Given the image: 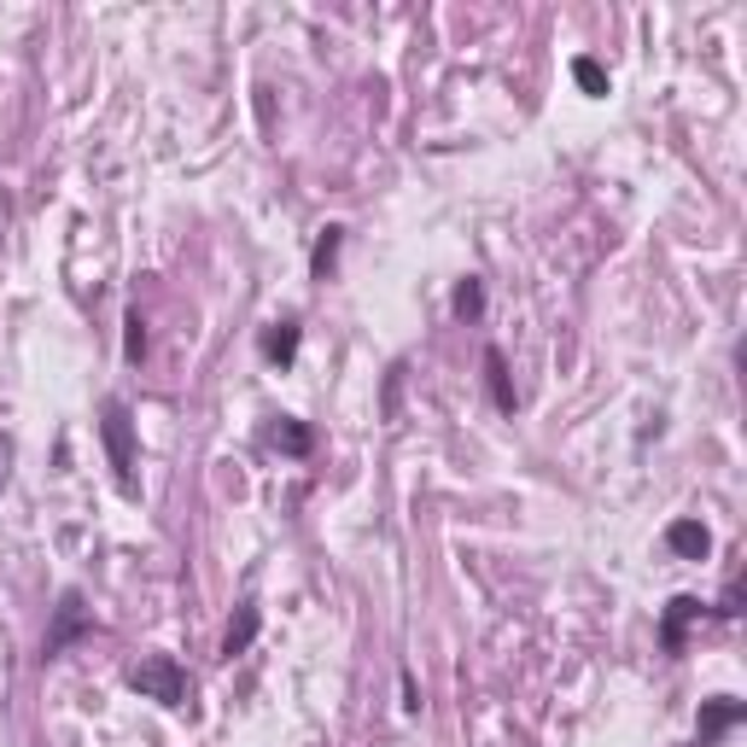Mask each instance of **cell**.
<instances>
[{
	"label": "cell",
	"instance_id": "obj_13",
	"mask_svg": "<svg viewBox=\"0 0 747 747\" xmlns=\"http://www.w3.org/2000/svg\"><path fill=\"white\" fill-rule=\"evenodd\" d=\"M572 76H579V88L607 94V76H602V64H596V59H579V64H572Z\"/></svg>",
	"mask_w": 747,
	"mask_h": 747
},
{
	"label": "cell",
	"instance_id": "obj_8",
	"mask_svg": "<svg viewBox=\"0 0 747 747\" xmlns=\"http://www.w3.org/2000/svg\"><path fill=\"white\" fill-rule=\"evenodd\" d=\"M263 356H269V363H293V356H298V321H281V328H269Z\"/></svg>",
	"mask_w": 747,
	"mask_h": 747
},
{
	"label": "cell",
	"instance_id": "obj_2",
	"mask_svg": "<svg viewBox=\"0 0 747 747\" xmlns=\"http://www.w3.org/2000/svg\"><path fill=\"white\" fill-rule=\"evenodd\" d=\"M106 450H111V467H117V479L134 485V432H129V410L123 403H106Z\"/></svg>",
	"mask_w": 747,
	"mask_h": 747
},
{
	"label": "cell",
	"instance_id": "obj_5",
	"mask_svg": "<svg viewBox=\"0 0 747 747\" xmlns=\"http://www.w3.org/2000/svg\"><path fill=\"white\" fill-rule=\"evenodd\" d=\"M742 712H747L742 701H712V707H701V747H712L730 724H742Z\"/></svg>",
	"mask_w": 747,
	"mask_h": 747
},
{
	"label": "cell",
	"instance_id": "obj_1",
	"mask_svg": "<svg viewBox=\"0 0 747 747\" xmlns=\"http://www.w3.org/2000/svg\"><path fill=\"white\" fill-rule=\"evenodd\" d=\"M129 689H141L146 701H164V707H181L187 701V672L176 654H141L129 666Z\"/></svg>",
	"mask_w": 747,
	"mask_h": 747
},
{
	"label": "cell",
	"instance_id": "obj_3",
	"mask_svg": "<svg viewBox=\"0 0 747 747\" xmlns=\"http://www.w3.org/2000/svg\"><path fill=\"white\" fill-rule=\"evenodd\" d=\"M82 625H88V614H82V596H76V590H64V596H59V619H54V631H47V660L64 654V642L82 637Z\"/></svg>",
	"mask_w": 747,
	"mask_h": 747
},
{
	"label": "cell",
	"instance_id": "obj_7",
	"mask_svg": "<svg viewBox=\"0 0 747 747\" xmlns=\"http://www.w3.org/2000/svg\"><path fill=\"white\" fill-rule=\"evenodd\" d=\"M251 637H258V607L246 602V607H240V619H234V625H228V637H223V654H228V660H234V654H246V649H251Z\"/></svg>",
	"mask_w": 747,
	"mask_h": 747
},
{
	"label": "cell",
	"instance_id": "obj_9",
	"mask_svg": "<svg viewBox=\"0 0 747 747\" xmlns=\"http://www.w3.org/2000/svg\"><path fill=\"white\" fill-rule=\"evenodd\" d=\"M275 444H281L286 455H304V450H310V427H304V420H293V415H281Z\"/></svg>",
	"mask_w": 747,
	"mask_h": 747
},
{
	"label": "cell",
	"instance_id": "obj_14",
	"mask_svg": "<svg viewBox=\"0 0 747 747\" xmlns=\"http://www.w3.org/2000/svg\"><path fill=\"white\" fill-rule=\"evenodd\" d=\"M129 363H141V351H146V321H141V310H129Z\"/></svg>",
	"mask_w": 747,
	"mask_h": 747
},
{
	"label": "cell",
	"instance_id": "obj_15",
	"mask_svg": "<svg viewBox=\"0 0 747 747\" xmlns=\"http://www.w3.org/2000/svg\"><path fill=\"white\" fill-rule=\"evenodd\" d=\"M719 614H724V619H730V614H742V584H730V590H724V602H719Z\"/></svg>",
	"mask_w": 747,
	"mask_h": 747
},
{
	"label": "cell",
	"instance_id": "obj_11",
	"mask_svg": "<svg viewBox=\"0 0 747 747\" xmlns=\"http://www.w3.org/2000/svg\"><path fill=\"white\" fill-rule=\"evenodd\" d=\"M450 310L462 316V321H473V316L485 310V286H479V281H462V286H455V304H450Z\"/></svg>",
	"mask_w": 747,
	"mask_h": 747
},
{
	"label": "cell",
	"instance_id": "obj_6",
	"mask_svg": "<svg viewBox=\"0 0 747 747\" xmlns=\"http://www.w3.org/2000/svg\"><path fill=\"white\" fill-rule=\"evenodd\" d=\"M666 543H672V549H677V555H689V560H701V555L712 549V532H707V525H701V520H677V525H672V532H666Z\"/></svg>",
	"mask_w": 747,
	"mask_h": 747
},
{
	"label": "cell",
	"instance_id": "obj_12",
	"mask_svg": "<svg viewBox=\"0 0 747 747\" xmlns=\"http://www.w3.org/2000/svg\"><path fill=\"white\" fill-rule=\"evenodd\" d=\"M339 234H345V228H321V240H316V275H328V269H333V251H339Z\"/></svg>",
	"mask_w": 747,
	"mask_h": 747
},
{
	"label": "cell",
	"instance_id": "obj_16",
	"mask_svg": "<svg viewBox=\"0 0 747 747\" xmlns=\"http://www.w3.org/2000/svg\"><path fill=\"white\" fill-rule=\"evenodd\" d=\"M0 485H7V450H0Z\"/></svg>",
	"mask_w": 747,
	"mask_h": 747
},
{
	"label": "cell",
	"instance_id": "obj_10",
	"mask_svg": "<svg viewBox=\"0 0 747 747\" xmlns=\"http://www.w3.org/2000/svg\"><path fill=\"white\" fill-rule=\"evenodd\" d=\"M485 374H490V398H497V410H514V392H508V374H502V351H485Z\"/></svg>",
	"mask_w": 747,
	"mask_h": 747
},
{
	"label": "cell",
	"instance_id": "obj_4",
	"mask_svg": "<svg viewBox=\"0 0 747 747\" xmlns=\"http://www.w3.org/2000/svg\"><path fill=\"white\" fill-rule=\"evenodd\" d=\"M689 619H701V602H695V596H672L666 625H660V642H666V654H684V631H689Z\"/></svg>",
	"mask_w": 747,
	"mask_h": 747
}]
</instances>
